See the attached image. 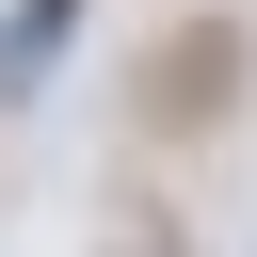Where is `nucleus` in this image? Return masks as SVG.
Wrapping results in <instances>:
<instances>
[{
  "mask_svg": "<svg viewBox=\"0 0 257 257\" xmlns=\"http://www.w3.org/2000/svg\"><path fill=\"white\" fill-rule=\"evenodd\" d=\"M209 96H241V32H177V48L145 64V112H161V128H193Z\"/></svg>",
  "mask_w": 257,
  "mask_h": 257,
  "instance_id": "obj_1",
  "label": "nucleus"
}]
</instances>
